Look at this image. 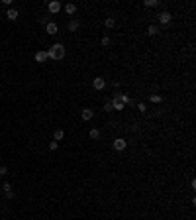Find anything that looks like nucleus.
Segmentation results:
<instances>
[{
    "label": "nucleus",
    "instance_id": "1",
    "mask_svg": "<svg viewBox=\"0 0 196 220\" xmlns=\"http://www.w3.org/2000/svg\"><path fill=\"white\" fill-rule=\"evenodd\" d=\"M47 57H49V59H53V61L63 59V57H65V45L63 43H53L51 47L47 49Z\"/></svg>",
    "mask_w": 196,
    "mask_h": 220
},
{
    "label": "nucleus",
    "instance_id": "2",
    "mask_svg": "<svg viewBox=\"0 0 196 220\" xmlns=\"http://www.w3.org/2000/svg\"><path fill=\"white\" fill-rule=\"evenodd\" d=\"M61 2H57V0H51V2L47 4V10H49V14H59L61 12Z\"/></svg>",
    "mask_w": 196,
    "mask_h": 220
},
{
    "label": "nucleus",
    "instance_id": "3",
    "mask_svg": "<svg viewBox=\"0 0 196 220\" xmlns=\"http://www.w3.org/2000/svg\"><path fill=\"white\" fill-rule=\"evenodd\" d=\"M126 147H128V142L124 138H116L114 140V149H116V151H124Z\"/></svg>",
    "mask_w": 196,
    "mask_h": 220
},
{
    "label": "nucleus",
    "instance_id": "4",
    "mask_svg": "<svg viewBox=\"0 0 196 220\" xmlns=\"http://www.w3.org/2000/svg\"><path fill=\"white\" fill-rule=\"evenodd\" d=\"M45 32H47L49 36H55L57 32H59V26H57L55 22H47L45 24Z\"/></svg>",
    "mask_w": 196,
    "mask_h": 220
},
{
    "label": "nucleus",
    "instance_id": "5",
    "mask_svg": "<svg viewBox=\"0 0 196 220\" xmlns=\"http://www.w3.org/2000/svg\"><path fill=\"white\" fill-rule=\"evenodd\" d=\"M92 86H94L96 90H102L104 86H106V79H104V77H96V79L92 81Z\"/></svg>",
    "mask_w": 196,
    "mask_h": 220
},
{
    "label": "nucleus",
    "instance_id": "6",
    "mask_svg": "<svg viewBox=\"0 0 196 220\" xmlns=\"http://www.w3.org/2000/svg\"><path fill=\"white\" fill-rule=\"evenodd\" d=\"M81 118L85 120V122H90V120L94 118V112L90 110V108H82V112H81Z\"/></svg>",
    "mask_w": 196,
    "mask_h": 220
},
{
    "label": "nucleus",
    "instance_id": "7",
    "mask_svg": "<svg viewBox=\"0 0 196 220\" xmlns=\"http://www.w3.org/2000/svg\"><path fill=\"white\" fill-rule=\"evenodd\" d=\"M171 20H173V16H171V12H161L159 14V22L167 26V24H171Z\"/></svg>",
    "mask_w": 196,
    "mask_h": 220
},
{
    "label": "nucleus",
    "instance_id": "8",
    "mask_svg": "<svg viewBox=\"0 0 196 220\" xmlns=\"http://www.w3.org/2000/svg\"><path fill=\"white\" fill-rule=\"evenodd\" d=\"M18 10H16V8H8V12H6V18L10 20V22H14V20H18Z\"/></svg>",
    "mask_w": 196,
    "mask_h": 220
},
{
    "label": "nucleus",
    "instance_id": "9",
    "mask_svg": "<svg viewBox=\"0 0 196 220\" xmlns=\"http://www.w3.org/2000/svg\"><path fill=\"white\" fill-rule=\"evenodd\" d=\"M47 59H49V57H47V51H37L35 53V61H37V63H45Z\"/></svg>",
    "mask_w": 196,
    "mask_h": 220
},
{
    "label": "nucleus",
    "instance_id": "10",
    "mask_svg": "<svg viewBox=\"0 0 196 220\" xmlns=\"http://www.w3.org/2000/svg\"><path fill=\"white\" fill-rule=\"evenodd\" d=\"M65 12H67V14H69V16H73L75 12H77V4L69 2V4H67V6H65Z\"/></svg>",
    "mask_w": 196,
    "mask_h": 220
},
{
    "label": "nucleus",
    "instance_id": "11",
    "mask_svg": "<svg viewBox=\"0 0 196 220\" xmlns=\"http://www.w3.org/2000/svg\"><path fill=\"white\" fill-rule=\"evenodd\" d=\"M149 100H151L153 104H159V102H163V96H161V94H149Z\"/></svg>",
    "mask_w": 196,
    "mask_h": 220
},
{
    "label": "nucleus",
    "instance_id": "12",
    "mask_svg": "<svg viewBox=\"0 0 196 220\" xmlns=\"http://www.w3.org/2000/svg\"><path fill=\"white\" fill-rule=\"evenodd\" d=\"M63 138H65V132H63V130H55V134H53V140H55V142H61Z\"/></svg>",
    "mask_w": 196,
    "mask_h": 220
},
{
    "label": "nucleus",
    "instance_id": "13",
    "mask_svg": "<svg viewBox=\"0 0 196 220\" xmlns=\"http://www.w3.org/2000/svg\"><path fill=\"white\" fill-rule=\"evenodd\" d=\"M90 140H100V130L98 128H90Z\"/></svg>",
    "mask_w": 196,
    "mask_h": 220
},
{
    "label": "nucleus",
    "instance_id": "14",
    "mask_svg": "<svg viewBox=\"0 0 196 220\" xmlns=\"http://www.w3.org/2000/svg\"><path fill=\"white\" fill-rule=\"evenodd\" d=\"M147 34H149V36H157V34H159V28H157V26H153V24H151V26L147 28Z\"/></svg>",
    "mask_w": 196,
    "mask_h": 220
},
{
    "label": "nucleus",
    "instance_id": "15",
    "mask_svg": "<svg viewBox=\"0 0 196 220\" xmlns=\"http://www.w3.org/2000/svg\"><path fill=\"white\" fill-rule=\"evenodd\" d=\"M78 30V22L77 20H71L69 22V32H77Z\"/></svg>",
    "mask_w": 196,
    "mask_h": 220
},
{
    "label": "nucleus",
    "instance_id": "16",
    "mask_svg": "<svg viewBox=\"0 0 196 220\" xmlns=\"http://www.w3.org/2000/svg\"><path fill=\"white\" fill-rule=\"evenodd\" d=\"M104 26H106V28H114L116 26V20L114 18H106V20H104Z\"/></svg>",
    "mask_w": 196,
    "mask_h": 220
},
{
    "label": "nucleus",
    "instance_id": "17",
    "mask_svg": "<svg viewBox=\"0 0 196 220\" xmlns=\"http://www.w3.org/2000/svg\"><path fill=\"white\" fill-rule=\"evenodd\" d=\"M145 6L147 8H155V6H159V0H145Z\"/></svg>",
    "mask_w": 196,
    "mask_h": 220
},
{
    "label": "nucleus",
    "instance_id": "18",
    "mask_svg": "<svg viewBox=\"0 0 196 220\" xmlns=\"http://www.w3.org/2000/svg\"><path fill=\"white\" fill-rule=\"evenodd\" d=\"M100 43H102L104 47H108V45H110V37H108V36H104L102 39H100Z\"/></svg>",
    "mask_w": 196,
    "mask_h": 220
},
{
    "label": "nucleus",
    "instance_id": "19",
    "mask_svg": "<svg viewBox=\"0 0 196 220\" xmlns=\"http://www.w3.org/2000/svg\"><path fill=\"white\" fill-rule=\"evenodd\" d=\"M57 147H59V142H55V140H53V142L49 144V149H51V151H55Z\"/></svg>",
    "mask_w": 196,
    "mask_h": 220
},
{
    "label": "nucleus",
    "instance_id": "20",
    "mask_svg": "<svg viewBox=\"0 0 196 220\" xmlns=\"http://www.w3.org/2000/svg\"><path fill=\"white\" fill-rule=\"evenodd\" d=\"M137 110L139 112H147V106H145L143 102H139V104H137Z\"/></svg>",
    "mask_w": 196,
    "mask_h": 220
},
{
    "label": "nucleus",
    "instance_id": "21",
    "mask_svg": "<svg viewBox=\"0 0 196 220\" xmlns=\"http://www.w3.org/2000/svg\"><path fill=\"white\" fill-rule=\"evenodd\" d=\"M104 110H106V112H114V108H112V102H106V104H104Z\"/></svg>",
    "mask_w": 196,
    "mask_h": 220
},
{
    "label": "nucleus",
    "instance_id": "22",
    "mask_svg": "<svg viewBox=\"0 0 196 220\" xmlns=\"http://www.w3.org/2000/svg\"><path fill=\"white\" fill-rule=\"evenodd\" d=\"M2 191H4V193H8V191H12V185H10V183H4V185H2Z\"/></svg>",
    "mask_w": 196,
    "mask_h": 220
},
{
    "label": "nucleus",
    "instance_id": "23",
    "mask_svg": "<svg viewBox=\"0 0 196 220\" xmlns=\"http://www.w3.org/2000/svg\"><path fill=\"white\" fill-rule=\"evenodd\" d=\"M4 195H6V198H10V201L14 198V191H8V193H4Z\"/></svg>",
    "mask_w": 196,
    "mask_h": 220
},
{
    "label": "nucleus",
    "instance_id": "24",
    "mask_svg": "<svg viewBox=\"0 0 196 220\" xmlns=\"http://www.w3.org/2000/svg\"><path fill=\"white\" fill-rule=\"evenodd\" d=\"M2 175H8V167H0V177Z\"/></svg>",
    "mask_w": 196,
    "mask_h": 220
}]
</instances>
